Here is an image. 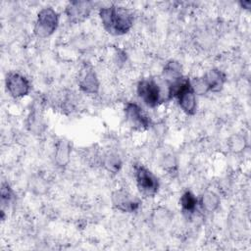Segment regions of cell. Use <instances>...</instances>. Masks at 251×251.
Masks as SVG:
<instances>
[{"instance_id":"52a82bcc","label":"cell","mask_w":251,"mask_h":251,"mask_svg":"<svg viewBox=\"0 0 251 251\" xmlns=\"http://www.w3.org/2000/svg\"><path fill=\"white\" fill-rule=\"evenodd\" d=\"M78 86L87 94H95L98 92L99 81L95 72L91 68L85 67L81 70L78 76Z\"/></svg>"},{"instance_id":"7a4b0ae2","label":"cell","mask_w":251,"mask_h":251,"mask_svg":"<svg viewBox=\"0 0 251 251\" xmlns=\"http://www.w3.org/2000/svg\"><path fill=\"white\" fill-rule=\"evenodd\" d=\"M59 25V15L51 7L41 9L37 14L34 25V34L37 37L45 38L54 33Z\"/></svg>"},{"instance_id":"8fae6325","label":"cell","mask_w":251,"mask_h":251,"mask_svg":"<svg viewBox=\"0 0 251 251\" xmlns=\"http://www.w3.org/2000/svg\"><path fill=\"white\" fill-rule=\"evenodd\" d=\"M163 76L167 81H169V83H172L180 78L182 76L180 64L176 61L168 62L164 67Z\"/></svg>"},{"instance_id":"3957f363","label":"cell","mask_w":251,"mask_h":251,"mask_svg":"<svg viewBox=\"0 0 251 251\" xmlns=\"http://www.w3.org/2000/svg\"><path fill=\"white\" fill-rule=\"evenodd\" d=\"M134 177L138 190L146 197H154L159 190L157 176L142 165L134 167Z\"/></svg>"},{"instance_id":"7c38bea8","label":"cell","mask_w":251,"mask_h":251,"mask_svg":"<svg viewBox=\"0 0 251 251\" xmlns=\"http://www.w3.org/2000/svg\"><path fill=\"white\" fill-rule=\"evenodd\" d=\"M70 144L67 140H59L56 145L55 159L59 166H65L70 159Z\"/></svg>"},{"instance_id":"4fadbf2b","label":"cell","mask_w":251,"mask_h":251,"mask_svg":"<svg viewBox=\"0 0 251 251\" xmlns=\"http://www.w3.org/2000/svg\"><path fill=\"white\" fill-rule=\"evenodd\" d=\"M220 204L219 196L213 191H206L201 198V205L207 212L215 211Z\"/></svg>"},{"instance_id":"9c48e42d","label":"cell","mask_w":251,"mask_h":251,"mask_svg":"<svg viewBox=\"0 0 251 251\" xmlns=\"http://www.w3.org/2000/svg\"><path fill=\"white\" fill-rule=\"evenodd\" d=\"M112 201L114 206L123 212H133L139 206V202L124 190H118L114 192Z\"/></svg>"},{"instance_id":"5bb4252c","label":"cell","mask_w":251,"mask_h":251,"mask_svg":"<svg viewBox=\"0 0 251 251\" xmlns=\"http://www.w3.org/2000/svg\"><path fill=\"white\" fill-rule=\"evenodd\" d=\"M179 203L184 212L193 213L198 204V200H197L196 196L191 191L187 190L181 195Z\"/></svg>"},{"instance_id":"2e32d148","label":"cell","mask_w":251,"mask_h":251,"mask_svg":"<svg viewBox=\"0 0 251 251\" xmlns=\"http://www.w3.org/2000/svg\"><path fill=\"white\" fill-rule=\"evenodd\" d=\"M12 197V190L10 188V185L8 183L3 182L2 183V187H1V199L2 202H9L10 199Z\"/></svg>"},{"instance_id":"5b68a950","label":"cell","mask_w":251,"mask_h":251,"mask_svg":"<svg viewBox=\"0 0 251 251\" xmlns=\"http://www.w3.org/2000/svg\"><path fill=\"white\" fill-rule=\"evenodd\" d=\"M6 87L8 92L14 98H22L28 94L30 84L28 79L23 75L11 72L6 75Z\"/></svg>"},{"instance_id":"30bf717a","label":"cell","mask_w":251,"mask_h":251,"mask_svg":"<svg viewBox=\"0 0 251 251\" xmlns=\"http://www.w3.org/2000/svg\"><path fill=\"white\" fill-rule=\"evenodd\" d=\"M202 77L209 91H212V92L221 91L226 80V76L225 73H223L218 69H212L208 71Z\"/></svg>"},{"instance_id":"8992f818","label":"cell","mask_w":251,"mask_h":251,"mask_svg":"<svg viewBox=\"0 0 251 251\" xmlns=\"http://www.w3.org/2000/svg\"><path fill=\"white\" fill-rule=\"evenodd\" d=\"M125 114L129 124L136 128L146 129L151 125L150 118L136 103H127L125 107Z\"/></svg>"},{"instance_id":"9a60e30c","label":"cell","mask_w":251,"mask_h":251,"mask_svg":"<svg viewBox=\"0 0 251 251\" xmlns=\"http://www.w3.org/2000/svg\"><path fill=\"white\" fill-rule=\"evenodd\" d=\"M105 166L107 167V169L113 173H117L121 167V161L117 156L114 155H109L106 158L105 161Z\"/></svg>"},{"instance_id":"277c9868","label":"cell","mask_w":251,"mask_h":251,"mask_svg":"<svg viewBox=\"0 0 251 251\" xmlns=\"http://www.w3.org/2000/svg\"><path fill=\"white\" fill-rule=\"evenodd\" d=\"M137 94L143 103L150 108L157 107L162 101L161 88L153 78L141 79L137 84Z\"/></svg>"},{"instance_id":"6da1fadb","label":"cell","mask_w":251,"mask_h":251,"mask_svg":"<svg viewBox=\"0 0 251 251\" xmlns=\"http://www.w3.org/2000/svg\"><path fill=\"white\" fill-rule=\"evenodd\" d=\"M99 16L105 30L113 35L126 34L133 25V15L121 6L103 7L99 11Z\"/></svg>"},{"instance_id":"ba28073f","label":"cell","mask_w":251,"mask_h":251,"mask_svg":"<svg viewBox=\"0 0 251 251\" xmlns=\"http://www.w3.org/2000/svg\"><path fill=\"white\" fill-rule=\"evenodd\" d=\"M90 5L85 1L70 2L66 8V14L73 23H79L85 20L90 12Z\"/></svg>"},{"instance_id":"e0dca14e","label":"cell","mask_w":251,"mask_h":251,"mask_svg":"<svg viewBox=\"0 0 251 251\" xmlns=\"http://www.w3.org/2000/svg\"><path fill=\"white\" fill-rule=\"evenodd\" d=\"M232 145H231V149L235 152H238L240 150H242L245 147V140L244 138H241L239 136H234L233 140L231 141Z\"/></svg>"}]
</instances>
